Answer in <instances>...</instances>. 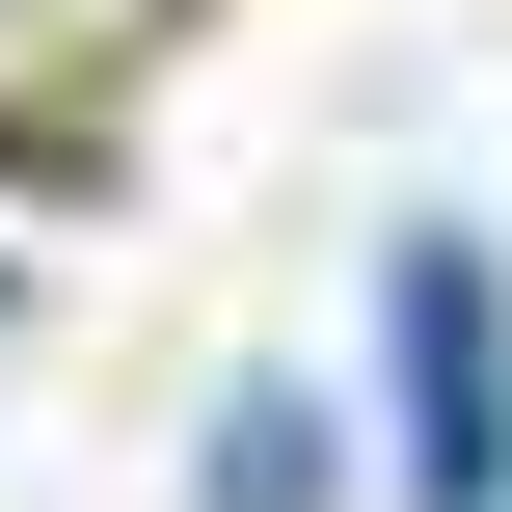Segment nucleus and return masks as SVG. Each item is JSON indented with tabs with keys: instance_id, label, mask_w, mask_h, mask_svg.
I'll list each match as a JSON object with an SVG mask.
<instances>
[{
	"instance_id": "obj_1",
	"label": "nucleus",
	"mask_w": 512,
	"mask_h": 512,
	"mask_svg": "<svg viewBox=\"0 0 512 512\" xmlns=\"http://www.w3.org/2000/svg\"><path fill=\"white\" fill-rule=\"evenodd\" d=\"M378 351H405V486L432 512H512V270L459 243V216L378 243Z\"/></svg>"
},
{
	"instance_id": "obj_2",
	"label": "nucleus",
	"mask_w": 512,
	"mask_h": 512,
	"mask_svg": "<svg viewBox=\"0 0 512 512\" xmlns=\"http://www.w3.org/2000/svg\"><path fill=\"white\" fill-rule=\"evenodd\" d=\"M189 512H324V405H216V459H189Z\"/></svg>"
}]
</instances>
